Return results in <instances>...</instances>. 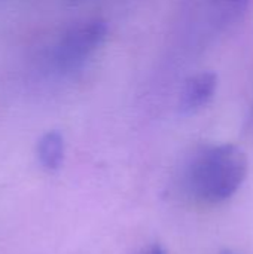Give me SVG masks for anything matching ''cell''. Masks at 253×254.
<instances>
[{"mask_svg":"<svg viewBox=\"0 0 253 254\" xmlns=\"http://www.w3.org/2000/svg\"><path fill=\"white\" fill-rule=\"evenodd\" d=\"M248 176V156L234 144L200 150L189 164L188 185L195 196L209 204L231 198Z\"/></svg>","mask_w":253,"mask_h":254,"instance_id":"6da1fadb","label":"cell"},{"mask_svg":"<svg viewBox=\"0 0 253 254\" xmlns=\"http://www.w3.org/2000/svg\"><path fill=\"white\" fill-rule=\"evenodd\" d=\"M107 27L103 21H88L72 27L58 42L54 58L61 70L79 68L104 42Z\"/></svg>","mask_w":253,"mask_h":254,"instance_id":"7a4b0ae2","label":"cell"},{"mask_svg":"<svg viewBox=\"0 0 253 254\" xmlns=\"http://www.w3.org/2000/svg\"><path fill=\"white\" fill-rule=\"evenodd\" d=\"M218 77L212 71H201L191 76L182 91L180 109L186 113L204 107L215 95Z\"/></svg>","mask_w":253,"mask_h":254,"instance_id":"3957f363","label":"cell"},{"mask_svg":"<svg viewBox=\"0 0 253 254\" xmlns=\"http://www.w3.org/2000/svg\"><path fill=\"white\" fill-rule=\"evenodd\" d=\"M37 158L43 168L57 171L64 161V140L58 131H49L37 143Z\"/></svg>","mask_w":253,"mask_h":254,"instance_id":"277c9868","label":"cell"},{"mask_svg":"<svg viewBox=\"0 0 253 254\" xmlns=\"http://www.w3.org/2000/svg\"><path fill=\"white\" fill-rule=\"evenodd\" d=\"M148 254H166V252H164V249H163L161 246H158V244H154V246L149 249Z\"/></svg>","mask_w":253,"mask_h":254,"instance_id":"5b68a950","label":"cell"},{"mask_svg":"<svg viewBox=\"0 0 253 254\" xmlns=\"http://www.w3.org/2000/svg\"><path fill=\"white\" fill-rule=\"evenodd\" d=\"M222 254H233V253H230V252H224Z\"/></svg>","mask_w":253,"mask_h":254,"instance_id":"8992f818","label":"cell"}]
</instances>
